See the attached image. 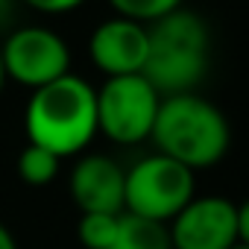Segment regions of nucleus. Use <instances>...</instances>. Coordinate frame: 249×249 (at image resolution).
<instances>
[{
	"instance_id": "1",
	"label": "nucleus",
	"mask_w": 249,
	"mask_h": 249,
	"mask_svg": "<svg viewBox=\"0 0 249 249\" xmlns=\"http://www.w3.org/2000/svg\"><path fill=\"white\" fill-rule=\"evenodd\" d=\"M24 129L30 144L53 153L56 159L79 156L97 135V88L68 73L38 91H33Z\"/></svg>"
},
{
	"instance_id": "2",
	"label": "nucleus",
	"mask_w": 249,
	"mask_h": 249,
	"mask_svg": "<svg viewBox=\"0 0 249 249\" xmlns=\"http://www.w3.org/2000/svg\"><path fill=\"white\" fill-rule=\"evenodd\" d=\"M150 141L161 156L185 164L188 170H202L226 156L231 132L226 114L211 100L188 91L161 97Z\"/></svg>"
},
{
	"instance_id": "3",
	"label": "nucleus",
	"mask_w": 249,
	"mask_h": 249,
	"mask_svg": "<svg viewBox=\"0 0 249 249\" xmlns=\"http://www.w3.org/2000/svg\"><path fill=\"white\" fill-rule=\"evenodd\" d=\"M147 33H150V50L144 65L147 82L161 97L194 91L208 71V53H211L208 24L191 9H176L161 21L150 24Z\"/></svg>"
},
{
	"instance_id": "4",
	"label": "nucleus",
	"mask_w": 249,
	"mask_h": 249,
	"mask_svg": "<svg viewBox=\"0 0 249 249\" xmlns=\"http://www.w3.org/2000/svg\"><path fill=\"white\" fill-rule=\"evenodd\" d=\"M196 196L194 170L156 153L135 161L126 170V202L123 214H135L167 226L191 199Z\"/></svg>"
},
{
	"instance_id": "5",
	"label": "nucleus",
	"mask_w": 249,
	"mask_h": 249,
	"mask_svg": "<svg viewBox=\"0 0 249 249\" xmlns=\"http://www.w3.org/2000/svg\"><path fill=\"white\" fill-rule=\"evenodd\" d=\"M161 94L144 73L111 76L97 88V132L114 144H141L153 135Z\"/></svg>"
},
{
	"instance_id": "6",
	"label": "nucleus",
	"mask_w": 249,
	"mask_h": 249,
	"mask_svg": "<svg viewBox=\"0 0 249 249\" xmlns=\"http://www.w3.org/2000/svg\"><path fill=\"white\" fill-rule=\"evenodd\" d=\"M0 53H3L6 79L30 91H38L71 73V50L65 38L50 27L30 24L12 30L0 44Z\"/></svg>"
},
{
	"instance_id": "7",
	"label": "nucleus",
	"mask_w": 249,
	"mask_h": 249,
	"mask_svg": "<svg viewBox=\"0 0 249 249\" xmlns=\"http://www.w3.org/2000/svg\"><path fill=\"white\" fill-rule=\"evenodd\" d=\"M173 249H231L237 243V205L226 196H194L167 223Z\"/></svg>"
},
{
	"instance_id": "8",
	"label": "nucleus",
	"mask_w": 249,
	"mask_h": 249,
	"mask_svg": "<svg viewBox=\"0 0 249 249\" xmlns=\"http://www.w3.org/2000/svg\"><path fill=\"white\" fill-rule=\"evenodd\" d=\"M147 50H150L147 27L120 15L97 24L88 38V59L100 73H106V79L144 73Z\"/></svg>"
},
{
	"instance_id": "9",
	"label": "nucleus",
	"mask_w": 249,
	"mask_h": 249,
	"mask_svg": "<svg viewBox=\"0 0 249 249\" xmlns=\"http://www.w3.org/2000/svg\"><path fill=\"white\" fill-rule=\"evenodd\" d=\"M71 196L82 214H123L126 170L108 156H82L71 173Z\"/></svg>"
},
{
	"instance_id": "10",
	"label": "nucleus",
	"mask_w": 249,
	"mask_h": 249,
	"mask_svg": "<svg viewBox=\"0 0 249 249\" xmlns=\"http://www.w3.org/2000/svg\"><path fill=\"white\" fill-rule=\"evenodd\" d=\"M108 249H173V246H170L167 226L141 220L135 214H120L117 234Z\"/></svg>"
},
{
	"instance_id": "11",
	"label": "nucleus",
	"mask_w": 249,
	"mask_h": 249,
	"mask_svg": "<svg viewBox=\"0 0 249 249\" xmlns=\"http://www.w3.org/2000/svg\"><path fill=\"white\" fill-rule=\"evenodd\" d=\"M59 164H62V159H56L53 153H47L36 144H27L18 156V176H21V182L41 188L59 176Z\"/></svg>"
},
{
	"instance_id": "12",
	"label": "nucleus",
	"mask_w": 249,
	"mask_h": 249,
	"mask_svg": "<svg viewBox=\"0 0 249 249\" xmlns=\"http://www.w3.org/2000/svg\"><path fill=\"white\" fill-rule=\"evenodd\" d=\"M108 3L120 18L138 21L144 27L161 21L164 15H170L176 9H182V0H108Z\"/></svg>"
},
{
	"instance_id": "13",
	"label": "nucleus",
	"mask_w": 249,
	"mask_h": 249,
	"mask_svg": "<svg viewBox=\"0 0 249 249\" xmlns=\"http://www.w3.org/2000/svg\"><path fill=\"white\" fill-rule=\"evenodd\" d=\"M120 214H82L79 220V240L85 249H108L117 234Z\"/></svg>"
},
{
	"instance_id": "14",
	"label": "nucleus",
	"mask_w": 249,
	"mask_h": 249,
	"mask_svg": "<svg viewBox=\"0 0 249 249\" xmlns=\"http://www.w3.org/2000/svg\"><path fill=\"white\" fill-rule=\"evenodd\" d=\"M21 3H27L30 9L44 12V15H65V12L79 9L85 0H21Z\"/></svg>"
},
{
	"instance_id": "15",
	"label": "nucleus",
	"mask_w": 249,
	"mask_h": 249,
	"mask_svg": "<svg viewBox=\"0 0 249 249\" xmlns=\"http://www.w3.org/2000/svg\"><path fill=\"white\" fill-rule=\"evenodd\" d=\"M237 243L249 246V199L237 205Z\"/></svg>"
},
{
	"instance_id": "16",
	"label": "nucleus",
	"mask_w": 249,
	"mask_h": 249,
	"mask_svg": "<svg viewBox=\"0 0 249 249\" xmlns=\"http://www.w3.org/2000/svg\"><path fill=\"white\" fill-rule=\"evenodd\" d=\"M15 18V0H0V27H9Z\"/></svg>"
},
{
	"instance_id": "17",
	"label": "nucleus",
	"mask_w": 249,
	"mask_h": 249,
	"mask_svg": "<svg viewBox=\"0 0 249 249\" xmlns=\"http://www.w3.org/2000/svg\"><path fill=\"white\" fill-rule=\"evenodd\" d=\"M0 249H18V243H15V237H12V231L0 223Z\"/></svg>"
},
{
	"instance_id": "18",
	"label": "nucleus",
	"mask_w": 249,
	"mask_h": 249,
	"mask_svg": "<svg viewBox=\"0 0 249 249\" xmlns=\"http://www.w3.org/2000/svg\"><path fill=\"white\" fill-rule=\"evenodd\" d=\"M6 85V71H3V53H0V91Z\"/></svg>"
},
{
	"instance_id": "19",
	"label": "nucleus",
	"mask_w": 249,
	"mask_h": 249,
	"mask_svg": "<svg viewBox=\"0 0 249 249\" xmlns=\"http://www.w3.org/2000/svg\"><path fill=\"white\" fill-rule=\"evenodd\" d=\"M231 249H249V246H243V243H234V246H231Z\"/></svg>"
}]
</instances>
